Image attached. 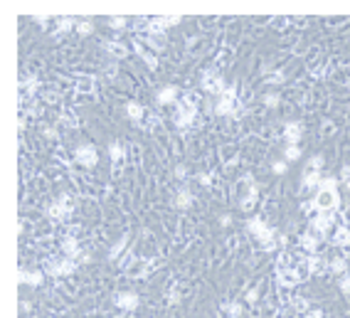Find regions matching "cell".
I'll use <instances>...</instances> for the list:
<instances>
[{"label": "cell", "mask_w": 350, "mask_h": 318, "mask_svg": "<svg viewBox=\"0 0 350 318\" xmlns=\"http://www.w3.org/2000/svg\"><path fill=\"white\" fill-rule=\"evenodd\" d=\"M257 200H259V188H257V185H252V188H247V192L242 195V202H239V205H242L244 210H249V207H254V205H257Z\"/></svg>", "instance_id": "obj_21"}, {"label": "cell", "mask_w": 350, "mask_h": 318, "mask_svg": "<svg viewBox=\"0 0 350 318\" xmlns=\"http://www.w3.org/2000/svg\"><path fill=\"white\" fill-rule=\"evenodd\" d=\"M155 101H158L160 106L178 104V101H180V89H178L175 84H165V86H160V89L155 91Z\"/></svg>", "instance_id": "obj_7"}, {"label": "cell", "mask_w": 350, "mask_h": 318, "mask_svg": "<svg viewBox=\"0 0 350 318\" xmlns=\"http://www.w3.org/2000/svg\"><path fill=\"white\" fill-rule=\"evenodd\" d=\"M321 239H323V235H318L316 230H311V232L301 235V249L308 252V254H316L318 247H321Z\"/></svg>", "instance_id": "obj_11"}, {"label": "cell", "mask_w": 350, "mask_h": 318, "mask_svg": "<svg viewBox=\"0 0 350 318\" xmlns=\"http://www.w3.org/2000/svg\"><path fill=\"white\" fill-rule=\"evenodd\" d=\"M219 225H222V227H229V225H232V217H229V215H222V217H219Z\"/></svg>", "instance_id": "obj_46"}, {"label": "cell", "mask_w": 350, "mask_h": 318, "mask_svg": "<svg viewBox=\"0 0 350 318\" xmlns=\"http://www.w3.org/2000/svg\"><path fill=\"white\" fill-rule=\"evenodd\" d=\"M17 279H20V284H27V286H35V289H37V286H42L45 274H42L40 269H32V271H30V269L22 266V269L17 271Z\"/></svg>", "instance_id": "obj_10"}, {"label": "cell", "mask_w": 350, "mask_h": 318, "mask_svg": "<svg viewBox=\"0 0 350 318\" xmlns=\"http://www.w3.org/2000/svg\"><path fill=\"white\" fill-rule=\"evenodd\" d=\"M104 74H106L109 79H114V77L119 74V67H116V64H114V62H111V64H106V69H104Z\"/></svg>", "instance_id": "obj_43"}, {"label": "cell", "mask_w": 350, "mask_h": 318, "mask_svg": "<svg viewBox=\"0 0 350 318\" xmlns=\"http://www.w3.org/2000/svg\"><path fill=\"white\" fill-rule=\"evenodd\" d=\"M126 247H129V237L124 235L119 242H114V247L109 249V261H121L126 256Z\"/></svg>", "instance_id": "obj_17"}, {"label": "cell", "mask_w": 350, "mask_h": 318, "mask_svg": "<svg viewBox=\"0 0 350 318\" xmlns=\"http://www.w3.org/2000/svg\"><path fill=\"white\" fill-rule=\"evenodd\" d=\"M109 158H111L114 163H121V160L126 158V148H124L121 141H111V143H109Z\"/></svg>", "instance_id": "obj_19"}, {"label": "cell", "mask_w": 350, "mask_h": 318, "mask_svg": "<svg viewBox=\"0 0 350 318\" xmlns=\"http://www.w3.org/2000/svg\"><path fill=\"white\" fill-rule=\"evenodd\" d=\"M114 304H116L121 311H134V309H139L140 296L136 291H119V294L114 296Z\"/></svg>", "instance_id": "obj_9"}, {"label": "cell", "mask_w": 350, "mask_h": 318, "mask_svg": "<svg viewBox=\"0 0 350 318\" xmlns=\"http://www.w3.org/2000/svg\"><path fill=\"white\" fill-rule=\"evenodd\" d=\"M336 244H341V247H348L350 244V230L348 227H341V230H338V235H336Z\"/></svg>", "instance_id": "obj_28"}, {"label": "cell", "mask_w": 350, "mask_h": 318, "mask_svg": "<svg viewBox=\"0 0 350 318\" xmlns=\"http://www.w3.org/2000/svg\"><path fill=\"white\" fill-rule=\"evenodd\" d=\"M71 210H74V202L70 200V195H60L50 207H47V215L57 222H67L71 217Z\"/></svg>", "instance_id": "obj_4"}, {"label": "cell", "mask_w": 350, "mask_h": 318, "mask_svg": "<svg viewBox=\"0 0 350 318\" xmlns=\"http://www.w3.org/2000/svg\"><path fill=\"white\" fill-rule=\"evenodd\" d=\"M193 192H190V188L188 185H180L178 190H175V195H173V205L178 207V210H188L190 205H193Z\"/></svg>", "instance_id": "obj_13"}, {"label": "cell", "mask_w": 350, "mask_h": 318, "mask_svg": "<svg viewBox=\"0 0 350 318\" xmlns=\"http://www.w3.org/2000/svg\"><path fill=\"white\" fill-rule=\"evenodd\" d=\"M338 286H341V291L350 296V274H343V276H338Z\"/></svg>", "instance_id": "obj_35"}, {"label": "cell", "mask_w": 350, "mask_h": 318, "mask_svg": "<svg viewBox=\"0 0 350 318\" xmlns=\"http://www.w3.org/2000/svg\"><path fill=\"white\" fill-rule=\"evenodd\" d=\"M134 50H136V55H140V60L148 64L150 69H155V67H158V57H155V52H153V50H148V47H145V42H134Z\"/></svg>", "instance_id": "obj_16"}, {"label": "cell", "mask_w": 350, "mask_h": 318, "mask_svg": "<svg viewBox=\"0 0 350 318\" xmlns=\"http://www.w3.org/2000/svg\"><path fill=\"white\" fill-rule=\"evenodd\" d=\"M165 299H168V304H180V291L178 289H168Z\"/></svg>", "instance_id": "obj_37"}, {"label": "cell", "mask_w": 350, "mask_h": 318, "mask_svg": "<svg viewBox=\"0 0 350 318\" xmlns=\"http://www.w3.org/2000/svg\"><path fill=\"white\" fill-rule=\"evenodd\" d=\"M338 183H341V180H338L336 175H326V178H323V183H321V190H336V188H338Z\"/></svg>", "instance_id": "obj_32"}, {"label": "cell", "mask_w": 350, "mask_h": 318, "mask_svg": "<svg viewBox=\"0 0 350 318\" xmlns=\"http://www.w3.org/2000/svg\"><path fill=\"white\" fill-rule=\"evenodd\" d=\"M328 271H331V274H338V276H343V274H348V261L338 256V259L328 261Z\"/></svg>", "instance_id": "obj_25"}, {"label": "cell", "mask_w": 350, "mask_h": 318, "mask_svg": "<svg viewBox=\"0 0 350 318\" xmlns=\"http://www.w3.org/2000/svg\"><path fill=\"white\" fill-rule=\"evenodd\" d=\"M293 306H296L298 311H303V314H306V311H311V309H308V304H306V299H301V296H298V299H293Z\"/></svg>", "instance_id": "obj_42"}, {"label": "cell", "mask_w": 350, "mask_h": 318, "mask_svg": "<svg viewBox=\"0 0 350 318\" xmlns=\"http://www.w3.org/2000/svg\"><path fill=\"white\" fill-rule=\"evenodd\" d=\"M173 175H175L178 180H185V178H188V168H185V165L180 163V165H175V170H173Z\"/></svg>", "instance_id": "obj_40"}, {"label": "cell", "mask_w": 350, "mask_h": 318, "mask_svg": "<svg viewBox=\"0 0 350 318\" xmlns=\"http://www.w3.org/2000/svg\"><path fill=\"white\" fill-rule=\"evenodd\" d=\"M326 165V158L321 156V153H316V156H311L308 158V170H318L321 173V168Z\"/></svg>", "instance_id": "obj_27"}, {"label": "cell", "mask_w": 350, "mask_h": 318, "mask_svg": "<svg viewBox=\"0 0 350 318\" xmlns=\"http://www.w3.org/2000/svg\"><path fill=\"white\" fill-rule=\"evenodd\" d=\"M45 136H47V138H57V133H55V128H45Z\"/></svg>", "instance_id": "obj_47"}, {"label": "cell", "mask_w": 350, "mask_h": 318, "mask_svg": "<svg viewBox=\"0 0 350 318\" xmlns=\"http://www.w3.org/2000/svg\"><path fill=\"white\" fill-rule=\"evenodd\" d=\"M348 89H350V77H348Z\"/></svg>", "instance_id": "obj_49"}, {"label": "cell", "mask_w": 350, "mask_h": 318, "mask_svg": "<svg viewBox=\"0 0 350 318\" xmlns=\"http://www.w3.org/2000/svg\"><path fill=\"white\" fill-rule=\"evenodd\" d=\"M104 47H106V52L109 55H114V57H126L129 55V47L124 45V42H104Z\"/></svg>", "instance_id": "obj_23"}, {"label": "cell", "mask_w": 350, "mask_h": 318, "mask_svg": "<svg viewBox=\"0 0 350 318\" xmlns=\"http://www.w3.org/2000/svg\"><path fill=\"white\" fill-rule=\"evenodd\" d=\"M313 207L321 212H336L338 207V190H318L313 197Z\"/></svg>", "instance_id": "obj_6"}, {"label": "cell", "mask_w": 350, "mask_h": 318, "mask_svg": "<svg viewBox=\"0 0 350 318\" xmlns=\"http://www.w3.org/2000/svg\"><path fill=\"white\" fill-rule=\"evenodd\" d=\"M336 225V212H321L311 220V230H316L318 235H328V230Z\"/></svg>", "instance_id": "obj_8"}, {"label": "cell", "mask_w": 350, "mask_h": 318, "mask_svg": "<svg viewBox=\"0 0 350 318\" xmlns=\"http://www.w3.org/2000/svg\"><path fill=\"white\" fill-rule=\"evenodd\" d=\"M198 183H200V185H205V188L212 185V173H198Z\"/></svg>", "instance_id": "obj_41"}, {"label": "cell", "mask_w": 350, "mask_h": 318, "mask_svg": "<svg viewBox=\"0 0 350 318\" xmlns=\"http://www.w3.org/2000/svg\"><path fill=\"white\" fill-rule=\"evenodd\" d=\"M62 254L65 256H70V259H79L81 256V244H79V239H76V235H67L65 239H62Z\"/></svg>", "instance_id": "obj_12"}, {"label": "cell", "mask_w": 350, "mask_h": 318, "mask_svg": "<svg viewBox=\"0 0 350 318\" xmlns=\"http://www.w3.org/2000/svg\"><path fill=\"white\" fill-rule=\"evenodd\" d=\"M247 301H249V304H257V301H259V289H249V291H247Z\"/></svg>", "instance_id": "obj_44"}, {"label": "cell", "mask_w": 350, "mask_h": 318, "mask_svg": "<svg viewBox=\"0 0 350 318\" xmlns=\"http://www.w3.org/2000/svg\"><path fill=\"white\" fill-rule=\"evenodd\" d=\"M303 190H321V183H323V175L318 173V170H308L306 168V173H303Z\"/></svg>", "instance_id": "obj_15"}, {"label": "cell", "mask_w": 350, "mask_h": 318, "mask_svg": "<svg viewBox=\"0 0 350 318\" xmlns=\"http://www.w3.org/2000/svg\"><path fill=\"white\" fill-rule=\"evenodd\" d=\"M303 318H323V311L321 309H311V311H306Z\"/></svg>", "instance_id": "obj_45"}, {"label": "cell", "mask_w": 350, "mask_h": 318, "mask_svg": "<svg viewBox=\"0 0 350 318\" xmlns=\"http://www.w3.org/2000/svg\"><path fill=\"white\" fill-rule=\"evenodd\" d=\"M158 121H160V119H158V116H155V114H153V116H148V124H150V126H155V124H158Z\"/></svg>", "instance_id": "obj_48"}, {"label": "cell", "mask_w": 350, "mask_h": 318, "mask_svg": "<svg viewBox=\"0 0 350 318\" xmlns=\"http://www.w3.org/2000/svg\"><path fill=\"white\" fill-rule=\"evenodd\" d=\"M222 314L227 318H242L244 309H242L239 301H224V304H222Z\"/></svg>", "instance_id": "obj_20"}, {"label": "cell", "mask_w": 350, "mask_h": 318, "mask_svg": "<svg viewBox=\"0 0 350 318\" xmlns=\"http://www.w3.org/2000/svg\"><path fill=\"white\" fill-rule=\"evenodd\" d=\"M79 89H81V91H94V79L84 77V79L79 81Z\"/></svg>", "instance_id": "obj_39"}, {"label": "cell", "mask_w": 350, "mask_h": 318, "mask_svg": "<svg viewBox=\"0 0 350 318\" xmlns=\"http://www.w3.org/2000/svg\"><path fill=\"white\" fill-rule=\"evenodd\" d=\"M37 86H40V79H37L35 74L22 79V94H27V91H32V94H35V91H37Z\"/></svg>", "instance_id": "obj_26"}, {"label": "cell", "mask_w": 350, "mask_h": 318, "mask_svg": "<svg viewBox=\"0 0 350 318\" xmlns=\"http://www.w3.org/2000/svg\"><path fill=\"white\" fill-rule=\"evenodd\" d=\"M272 170H274V175H283L286 173V160H274L272 163Z\"/></svg>", "instance_id": "obj_38"}, {"label": "cell", "mask_w": 350, "mask_h": 318, "mask_svg": "<svg viewBox=\"0 0 350 318\" xmlns=\"http://www.w3.org/2000/svg\"><path fill=\"white\" fill-rule=\"evenodd\" d=\"M74 160H76L79 165H84V168H94V165L99 163V151H96V146H94V143H79V146L74 148Z\"/></svg>", "instance_id": "obj_5"}, {"label": "cell", "mask_w": 350, "mask_h": 318, "mask_svg": "<svg viewBox=\"0 0 350 318\" xmlns=\"http://www.w3.org/2000/svg\"><path fill=\"white\" fill-rule=\"evenodd\" d=\"M264 106H269V109H274V106H279V101H281V96L277 94V91H269V94H264Z\"/></svg>", "instance_id": "obj_31"}, {"label": "cell", "mask_w": 350, "mask_h": 318, "mask_svg": "<svg viewBox=\"0 0 350 318\" xmlns=\"http://www.w3.org/2000/svg\"><path fill=\"white\" fill-rule=\"evenodd\" d=\"M126 25H129L126 17H109V27H111V30H124Z\"/></svg>", "instance_id": "obj_33"}, {"label": "cell", "mask_w": 350, "mask_h": 318, "mask_svg": "<svg viewBox=\"0 0 350 318\" xmlns=\"http://www.w3.org/2000/svg\"><path fill=\"white\" fill-rule=\"evenodd\" d=\"M267 79H269V84H283V81H286V74H283L281 69H277V72H269Z\"/></svg>", "instance_id": "obj_34"}, {"label": "cell", "mask_w": 350, "mask_h": 318, "mask_svg": "<svg viewBox=\"0 0 350 318\" xmlns=\"http://www.w3.org/2000/svg\"><path fill=\"white\" fill-rule=\"evenodd\" d=\"M145 40H148V47H153L155 52L165 50V35H163V32H148Z\"/></svg>", "instance_id": "obj_22"}, {"label": "cell", "mask_w": 350, "mask_h": 318, "mask_svg": "<svg viewBox=\"0 0 350 318\" xmlns=\"http://www.w3.org/2000/svg\"><path fill=\"white\" fill-rule=\"evenodd\" d=\"M76 22L79 20H74V17H57V35H65V32L76 30Z\"/></svg>", "instance_id": "obj_24"}, {"label": "cell", "mask_w": 350, "mask_h": 318, "mask_svg": "<svg viewBox=\"0 0 350 318\" xmlns=\"http://www.w3.org/2000/svg\"><path fill=\"white\" fill-rule=\"evenodd\" d=\"M301 136H303V126H301L298 121H291V124H286V126H283V138H286V146H298Z\"/></svg>", "instance_id": "obj_14"}, {"label": "cell", "mask_w": 350, "mask_h": 318, "mask_svg": "<svg viewBox=\"0 0 350 318\" xmlns=\"http://www.w3.org/2000/svg\"><path fill=\"white\" fill-rule=\"evenodd\" d=\"M126 116H129L131 121L140 124V121L145 119V109H143V104H139V101H129V104H126Z\"/></svg>", "instance_id": "obj_18"}, {"label": "cell", "mask_w": 350, "mask_h": 318, "mask_svg": "<svg viewBox=\"0 0 350 318\" xmlns=\"http://www.w3.org/2000/svg\"><path fill=\"white\" fill-rule=\"evenodd\" d=\"M195 116H198V101H195V96H183L178 104H175V111H173V124L175 128H180V131H188L190 124L195 121Z\"/></svg>", "instance_id": "obj_1"}, {"label": "cell", "mask_w": 350, "mask_h": 318, "mask_svg": "<svg viewBox=\"0 0 350 318\" xmlns=\"http://www.w3.org/2000/svg\"><path fill=\"white\" fill-rule=\"evenodd\" d=\"M227 86H229V84H227L217 72H212V69H208V72L203 74V79H200V89L208 91V94H212V96H217V99L227 91Z\"/></svg>", "instance_id": "obj_3"}, {"label": "cell", "mask_w": 350, "mask_h": 318, "mask_svg": "<svg viewBox=\"0 0 350 318\" xmlns=\"http://www.w3.org/2000/svg\"><path fill=\"white\" fill-rule=\"evenodd\" d=\"M91 30H94V25H91V20H79V22H76V32H79L81 37H86V35H91Z\"/></svg>", "instance_id": "obj_29"}, {"label": "cell", "mask_w": 350, "mask_h": 318, "mask_svg": "<svg viewBox=\"0 0 350 318\" xmlns=\"http://www.w3.org/2000/svg\"><path fill=\"white\" fill-rule=\"evenodd\" d=\"M283 158L286 160H298L301 158V148L298 146H286L283 148Z\"/></svg>", "instance_id": "obj_30"}, {"label": "cell", "mask_w": 350, "mask_h": 318, "mask_svg": "<svg viewBox=\"0 0 350 318\" xmlns=\"http://www.w3.org/2000/svg\"><path fill=\"white\" fill-rule=\"evenodd\" d=\"M76 269V261L70 259V256H50L47 261H45V271L47 274H52V276H70L71 271Z\"/></svg>", "instance_id": "obj_2"}, {"label": "cell", "mask_w": 350, "mask_h": 318, "mask_svg": "<svg viewBox=\"0 0 350 318\" xmlns=\"http://www.w3.org/2000/svg\"><path fill=\"white\" fill-rule=\"evenodd\" d=\"M341 183H343V185L350 190V165H348V163L341 168Z\"/></svg>", "instance_id": "obj_36"}]
</instances>
